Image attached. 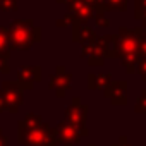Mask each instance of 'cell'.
I'll list each match as a JSON object with an SVG mask.
<instances>
[{
    "label": "cell",
    "instance_id": "obj_1",
    "mask_svg": "<svg viewBox=\"0 0 146 146\" xmlns=\"http://www.w3.org/2000/svg\"><path fill=\"white\" fill-rule=\"evenodd\" d=\"M19 143L24 146H57L55 131L48 129L38 117L29 124L28 120L19 122Z\"/></svg>",
    "mask_w": 146,
    "mask_h": 146
},
{
    "label": "cell",
    "instance_id": "obj_2",
    "mask_svg": "<svg viewBox=\"0 0 146 146\" xmlns=\"http://www.w3.org/2000/svg\"><path fill=\"white\" fill-rule=\"evenodd\" d=\"M55 137H57V143H64V146H72V144H78L83 137V134L79 132L78 127H74L69 122H62L58 124V129L55 132Z\"/></svg>",
    "mask_w": 146,
    "mask_h": 146
},
{
    "label": "cell",
    "instance_id": "obj_3",
    "mask_svg": "<svg viewBox=\"0 0 146 146\" xmlns=\"http://www.w3.org/2000/svg\"><path fill=\"white\" fill-rule=\"evenodd\" d=\"M125 83H115L112 86V93H107V96L112 98L113 105H124L125 103Z\"/></svg>",
    "mask_w": 146,
    "mask_h": 146
},
{
    "label": "cell",
    "instance_id": "obj_4",
    "mask_svg": "<svg viewBox=\"0 0 146 146\" xmlns=\"http://www.w3.org/2000/svg\"><path fill=\"white\" fill-rule=\"evenodd\" d=\"M136 112H146V91L141 95L139 102L136 103Z\"/></svg>",
    "mask_w": 146,
    "mask_h": 146
},
{
    "label": "cell",
    "instance_id": "obj_5",
    "mask_svg": "<svg viewBox=\"0 0 146 146\" xmlns=\"http://www.w3.org/2000/svg\"><path fill=\"white\" fill-rule=\"evenodd\" d=\"M113 146H131V144L127 143V137H125V136H122V137L119 139V143H115Z\"/></svg>",
    "mask_w": 146,
    "mask_h": 146
},
{
    "label": "cell",
    "instance_id": "obj_6",
    "mask_svg": "<svg viewBox=\"0 0 146 146\" xmlns=\"http://www.w3.org/2000/svg\"><path fill=\"white\" fill-rule=\"evenodd\" d=\"M0 146H9V144H7V139H5V136H4L2 132H0Z\"/></svg>",
    "mask_w": 146,
    "mask_h": 146
},
{
    "label": "cell",
    "instance_id": "obj_7",
    "mask_svg": "<svg viewBox=\"0 0 146 146\" xmlns=\"http://www.w3.org/2000/svg\"><path fill=\"white\" fill-rule=\"evenodd\" d=\"M143 52H144V53H146V43H144V45H143Z\"/></svg>",
    "mask_w": 146,
    "mask_h": 146
},
{
    "label": "cell",
    "instance_id": "obj_8",
    "mask_svg": "<svg viewBox=\"0 0 146 146\" xmlns=\"http://www.w3.org/2000/svg\"><path fill=\"white\" fill-rule=\"evenodd\" d=\"M90 146H95V144H90Z\"/></svg>",
    "mask_w": 146,
    "mask_h": 146
}]
</instances>
